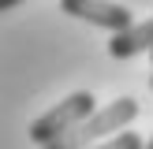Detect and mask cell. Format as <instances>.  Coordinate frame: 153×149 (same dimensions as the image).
<instances>
[{"label":"cell","instance_id":"cell-9","mask_svg":"<svg viewBox=\"0 0 153 149\" xmlns=\"http://www.w3.org/2000/svg\"><path fill=\"white\" fill-rule=\"evenodd\" d=\"M149 60H153V49H149Z\"/></svg>","mask_w":153,"mask_h":149},{"label":"cell","instance_id":"cell-3","mask_svg":"<svg viewBox=\"0 0 153 149\" xmlns=\"http://www.w3.org/2000/svg\"><path fill=\"white\" fill-rule=\"evenodd\" d=\"M60 11L71 15V19L94 22V26H101V30H112V34H123V30L134 26L131 7L112 4V0H60Z\"/></svg>","mask_w":153,"mask_h":149},{"label":"cell","instance_id":"cell-8","mask_svg":"<svg viewBox=\"0 0 153 149\" xmlns=\"http://www.w3.org/2000/svg\"><path fill=\"white\" fill-rule=\"evenodd\" d=\"M149 86H153V74H149Z\"/></svg>","mask_w":153,"mask_h":149},{"label":"cell","instance_id":"cell-4","mask_svg":"<svg viewBox=\"0 0 153 149\" xmlns=\"http://www.w3.org/2000/svg\"><path fill=\"white\" fill-rule=\"evenodd\" d=\"M149 49H153V19L134 22L131 30L112 34V41H108V56L112 60H127V56H138V52H149Z\"/></svg>","mask_w":153,"mask_h":149},{"label":"cell","instance_id":"cell-7","mask_svg":"<svg viewBox=\"0 0 153 149\" xmlns=\"http://www.w3.org/2000/svg\"><path fill=\"white\" fill-rule=\"evenodd\" d=\"M142 149H153V138H146V142H142Z\"/></svg>","mask_w":153,"mask_h":149},{"label":"cell","instance_id":"cell-2","mask_svg":"<svg viewBox=\"0 0 153 149\" xmlns=\"http://www.w3.org/2000/svg\"><path fill=\"white\" fill-rule=\"evenodd\" d=\"M94 108H97V101H94V93H90V89H79V93L64 97L56 108H49L45 116H37L34 123H30V142L45 149L49 142L64 138L71 127H79L86 116H94Z\"/></svg>","mask_w":153,"mask_h":149},{"label":"cell","instance_id":"cell-5","mask_svg":"<svg viewBox=\"0 0 153 149\" xmlns=\"http://www.w3.org/2000/svg\"><path fill=\"white\" fill-rule=\"evenodd\" d=\"M90 149H142V134H134V131H120V134H112L108 142L90 145Z\"/></svg>","mask_w":153,"mask_h":149},{"label":"cell","instance_id":"cell-1","mask_svg":"<svg viewBox=\"0 0 153 149\" xmlns=\"http://www.w3.org/2000/svg\"><path fill=\"white\" fill-rule=\"evenodd\" d=\"M134 119H138V101H134V97H116V101L105 104V108H94V116H86L79 127H71L64 138L49 142L45 149H90V145H97L105 134L127 131V123H134Z\"/></svg>","mask_w":153,"mask_h":149},{"label":"cell","instance_id":"cell-6","mask_svg":"<svg viewBox=\"0 0 153 149\" xmlns=\"http://www.w3.org/2000/svg\"><path fill=\"white\" fill-rule=\"evenodd\" d=\"M19 4H26V0H0V15H7V11H15Z\"/></svg>","mask_w":153,"mask_h":149}]
</instances>
